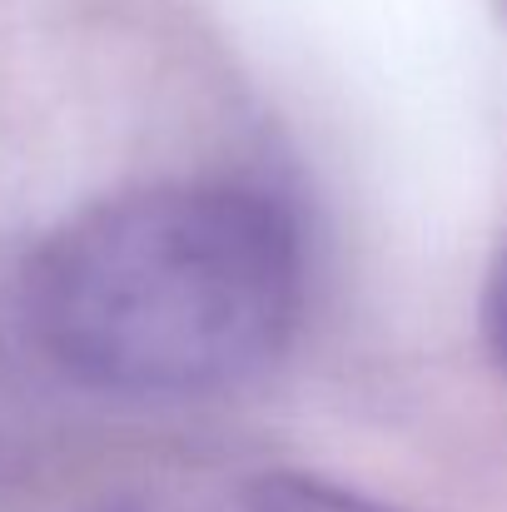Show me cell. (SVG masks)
<instances>
[{
	"mask_svg": "<svg viewBox=\"0 0 507 512\" xmlns=\"http://www.w3.org/2000/svg\"><path fill=\"white\" fill-rule=\"evenodd\" d=\"M20 304L70 378L125 398H204L259 378L289 348L304 239L249 184L125 189L30 254Z\"/></svg>",
	"mask_w": 507,
	"mask_h": 512,
	"instance_id": "1",
	"label": "cell"
},
{
	"mask_svg": "<svg viewBox=\"0 0 507 512\" xmlns=\"http://www.w3.org/2000/svg\"><path fill=\"white\" fill-rule=\"evenodd\" d=\"M110 512H398L378 498H363L353 488H338L309 473H259L229 488L209 493H155V498H130Z\"/></svg>",
	"mask_w": 507,
	"mask_h": 512,
	"instance_id": "2",
	"label": "cell"
},
{
	"mask_svg": "<svg viewBox=\"0 0 507 512\" xmlns=\"http://www.w3.org/2000/svg\"><path fill=\"white\" fill-rule=\"evenodd\" d=\"M483 339L493 348V358L507 368V239L488 269V284H483Z\"/></svg>",
	"mask_w": 507,
	"mask_h": 512,
	"instance_id": "3",
	"label": "cell"
},
{
	"mask_svg": "<svg viewBox=\"0 0 507 512\" xmlns=\"http://www.w3.org/2000/svg\"><path fill=\"white\" fill-rule=\"evenodd\" d=\"M498 5H503V15H507V0H498Z\"/></svg>",
	"mask_w": 507,
	"mask_h": 512,
	"instance_id": "4",
	"label": "cell"
}]
</instances>
